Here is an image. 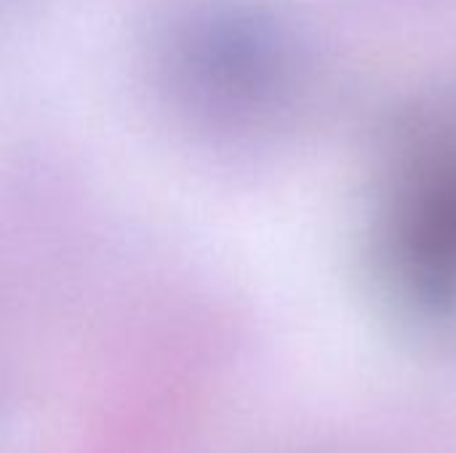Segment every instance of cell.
<instances>
[{
	"mask_svg": "<svg viewBox=\"0 0 456 453\" xmlns=\"http://www.w3.org/2000/svg\"><path fill=\"white\" fill-rule=\"evenodd\" d=\"M168 67L176 93L206 112L238 109L262 83L259 43L240 21L219 13L174 27Z\"/></svg>",
	"mask_w": 456,
	"mask_h": 453,
	"instance_id": "cell-1",
	"label": "cell"
}]
</instances>
